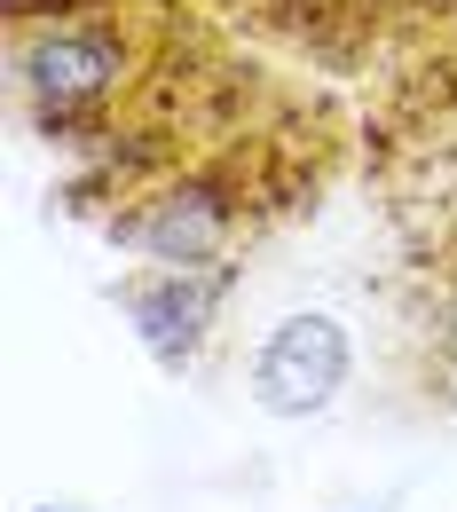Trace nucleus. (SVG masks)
I'll return each instance as SVG.
<instances>
[{
	"mask_svg": "<svg viewBox=\"0 0 457 512\" xmlns=\"http://www.w3.org/2000/svg\"><path fill=\"white\" fill-rule=\"evenodd\" d=\"M134 79V40L111 16H56V24H16V103L40 127H71L103 111Z\"/></svg>",
	"mask_w": 457,
	"mask_h": 512,
	"instance_id": "nucleus-1",
	"label": "nucleus"
},
{
	"mask_svg": "<svg viewBox=\"0 0 457 512\" xmlns=\"http://www.w3.org/2000/svg\"><path fill=\"white\" fill-rule=\"evenodd\" d=\"M245 386H253V402L268 418H324L331 402L355 386V339H347V323L324 316V308L276 316L261 331V347H253Z\"/></svg>",
	"mask_w": 457,
	"mask_h": 512,
	"instance_id": "nucleus-2",
	"label": "nucleus"
},
{
	"mask_svg": "<svg viewBox=\"0 0 457 512\" xmlns=\"http://www.w3.org/2000/svg\"><path fill=\"white\" fill-rule=\"evenodd\" d=\"M111 237L127 253H142V268H229L237 197L213 174H182V182H158L134 213H119Z\"/></svg>",
	"mask_w": 457,
	"mask_h": 512,
	"instance_id": "nucleus-3",
	"label": "nucleus"
},
{
	"mask_svg": "<svg viewBox=\"0 0 457 512\" xmlns=\"http://www.w3.org/2000/svg\"><path fill=\"white\" fill-rule=\"evenodd\" d=\"M229 276L237 268H134L127 284H111V300L127 308L134 339L158 371H197L213 323H221V300H229Z\"/></svg>",
	"mask_w": 457,
	"mask_h": 512,
	"instance_id": "nucleus-4",
	"label": "nucleus"
},
{
	"mask_svg": "<svg viewBox=\"0 0 457 512\" xmlns=\"http://www.w3.org/2000/svg\"><path fill=\"white\" fill-rule=\"evenodd\" d=\"M40 512H64V505H40Z\"/></svg>",
	"mask_w": 457,
	"mask_h": 512,
	"instance_id": "nucleus-5",
	"label": "nucleus"
}]
</instances>
